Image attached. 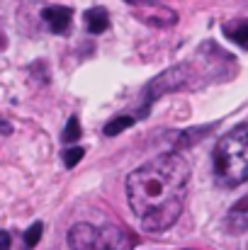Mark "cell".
<instances>
[{"mask_svg":"<svg viewBox=\"0 0 248 250\" xmlns=\"http://www.w3.org/2000/svg\"><path fill=\"white\" fill-rule=\"evenodd\" d=\"M83 22H85V29L90 34H102L110 27V15L105 7H90L83 12Z\"/></svg>","mask_w":248,"mask_h":250,"instance_id":"obj_6","label":"cell"},{"mask_svg":"<svg viewBox=\"0 0 248 250\" xmlns=\"http://www.w3.org/2000/svg\"><path fill=\"white\" fill-rule=\"evenodd\" d=\"M127 241L124 231L117 226H92V224H73L68 231L71 250H122Z\"/></svg>","mask_w":248,"mask_h":250,"instance_id":"obj_3","label":"cell"},{"mask_svg":"<svg viewBox=\"0 0 248 250\" xmlns=\"http://www.w3.org/2000/svg\"><path fill=\"white\" fill-rule=\"evenodd\" d=\"M83 156H85V151H83L81 146H71V148H66V151H64V166L76 167L78 163H81Z\"/></svg>","mask_w":248,"mask_h":250,"instance_id":"obj_11","label":"cell"},{"mask_svg":"<svg viewBox=\"0 0 248 250\" xmlns=\"http://www.w3.org/2000/svg\"><path fill=\"white\" fill-rule=\"evenodd\" d=\"M10 243H12L10 233L7 231H0V250H10Z\"/></svg>","mask_w":248,"mask_h":250,"instance_id":"obj_13","label":"cell"},{"mask_svg":"<svg viewBox=\"0 0 248 250\" xmlns=\"http://www.w3.org/2000/svg\"><path fill=\"white\" fill-rule=\"evenodd\" d=\"M61 141H64V144H76V141H81V122H78V117H71V119L66 122V129H64V134H61Z\"/></svg>","mask_w":248,"mask_h":250,"instance_id":"obj_10","label":"cell"},{"mask_svg":"<svg viewBox=\"0 0 248 250\" xmlns=\"http://www.w3.org/2000/svg\"><path fill=\"white\" fill-rule=\"evenodd\" d=\"M42 233H44V224L42 221H34L27 231H24V238H22V250H34L37 243L42 241Z\"/></svg>","mask_w":248,"mask_h":250,"instance_id":"obj_8","label":"cell"},{"mask_svg":"<svg viewBox=\"0 0 248 250\" xmlns=\"http://www.w3.org/2000/svg\"><path fill=\"white\" fill-rule=\"evenodd\" d=\"M129 126H134V119H132V117H117V119L107 122L102 131H105V136H117V134H122V131L129 129Z\"/></svg>","mask_w":248,"mask_h":250,"instance_id":"obj_9","label":"cell"},{"mask_svg":"<svg viewBox=\"0 0 248 250\" xmlns=\"http://www.w3.org/2000/svg\"><path fill=\"white\" fill-rule=\"evenodd\" d=\"M132 7H146V10H158L161 5L156 0H127Z\"/></svg>","mask_w":248,"mask_h":250,"instance_id":"obj_12","label":"cell"},{"mask_svg":"<svg viewBox=\"0 0 248 250\" xmlns=\"http://www.w3.org/2000/svg\"><path fill=\"white\" fill-rule=\"evenodd\" d=\"M42 20L46 22V27L54 34H66L71 29V20H73V10L66 5H49L42 10Z\"/></svg>","mask_w":248,"mask_h":250,"instance_id":"obj_4","label":"cell"},{"mask_svg":"<svg viewBox=\"0 0 248 250\" xmlns=\"http://www.w3.org/2000/svg\"><path fill=\"white\" fill-rule=\"evenodd\" d=\"M214 175L224 187H236L248 180V124L226 131L214 148Z\"/></svg>","mask_w":248,"mask_h":250,"instance_id":"obj_2","label":"cell"},{"mask_svg":"<svg viewBox=\"0 0 248 250\" xmlns=\"http://www.w3.org/2000/svg\"><path fill=\"white\" fill-rule=\"evenodd\" d=\"M187 180L190 163L178 151L161 153L129 172L127 199L144 231L161 233L178 221L187 197Z\"/></svg>","mask_w":248,"mask_h":250,"instance_id":"obj_1","label":"cell"},{"mask_svg":"<svg viewBox=\"0 0 248 250\" xmlns=\"http://www.w3.org/2000/svg\"><path fill=\"white\" fill-rule=\"evenodd\" d=\"M226 229L234 233L248 231V194L241 197L229 211H226Z\"/></svg>","mask_w":248,"mask_h":250,"instance_id":"obj_5","label":"cell"},{"mask_svg":"<svg viewBox=\"0 0 248 250\" xmlns=\"http://www.w3.org/2000/svg\"><path fill=\"white\" fill-rule=\"evenodd\" d=\"M224 34L241 49H248V20H236V22L224 24Z\"/></svg>","mask_w":248,"mask_h":250,"instance_id":"obj_7","label":"cell"}]
</instances>
